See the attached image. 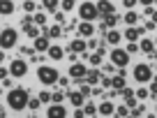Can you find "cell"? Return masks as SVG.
Segmentation results:
<instances>
[{"label": "cell", "mask_w": 157, "mask_h": 118, "mask_svg": "<svg viewBox=\"0 0 157 118\" xmlns=\"http://www.w3.org/2000/svg\"><path fill=\"white\" fill-rule=\"evenodd\" d=\"M143 30H146V28H136V26H129V28L125 30V37H127L129 42H136L139 35H143Z\"/></svg>", "instance_id": "9a60e30c"}, {"label": "cell", "mask_w": 157, "mask_h": 118, "mask_svg": "<svg viewBox=\"0 0 157 118\" xmlns=\"http://www.w3.org/2000/svg\"><path fill=\"white\" fill-rule=\"evenodd\" d=\"M46 53H49V56H51L53 60H63V56H65L60 46H49V51H46Z\"/></svg>", "instance_id": "44dd1931"}, {"label": "cell", "mask_w": 157, "mask_h": 118, "mask_svg": "<svg viewBox=\"0 0 157 118\" xmlns=\"http://www.w3.org/2000/svg\"><path fill=\"white\" fill-rule=\"evenodd\" d=\"M10 74H12V77H16V79L25 77V74H28V63H25L23 58L12 60V65H10Z\"/></svg>", "instance_id": "52a82bcc"}, {"label": "cell", "mask_w": 157, "mask_h": 118, "mask_svg": "<svg viewBox=\"0 0 157 118\" xmlns=\"http://www.w3.org/2000/svg\"><path fill=\"white\" fill-rule=\"evenodd\" d=\"M23 33L28 35V37H37V35H39V28L30 23V26H23Z\"/></svg>", "instance_id": "cb8c5ba5"}, {"label": "cell", "mask_w": 157, "mask_h": 118, "mask_svg": "<svg viewBox=\"0 0 157 118\" xmlns=\"http://www.w3.org/2000/svg\"><path fill=\"white\" fill-rule=\"evenodd\" d=\"M78 90H81V93H83L86 97H88V95H93V88H90L88 84H83V86H81V88H78Z\"/></svg>", "instance_id": "f35d334b"}, {"label": "cell", "mask_w": 157, "mask_h": 118, "mask_svg": "<svg viewBox=\"0 0 157 118\" xmlns=\"http://www.w3.org/2000/svg\"><path fill=\"white\" fill-rule=\"evenodd\" d=\"M139 49L143 51L146 56H150V53H155V44H152V39H143L141 44H139Z\"/></svg>", "instance_id": "ffe728a7"}, {"label": "cell", "mask_w": 157, "mask_h": 118, "mask_svg": "<svg viewBox=\"0 0 157 118\" xmlns=\"http://www.w3.org/2000/svg\"><path fill=\"white\" fill-rule=\"evenodd\" d=\"M7 74H10V69H5V67H0V79H7Z\"/></svg>", "instance_id": "ee69618b"}, {"label": "cell", "mask_w": 157, "mask_h": 118, "mask_svg": "<svg viewBox=\"0 0 157 118\" xmlns=\"http://www.w3.org/2000/svg\"><path fill=\"white\" fill-rule=\"evenodd\" d=\"M63 100H65V93H63V90H56V93H51V102L63 104Z\"/></svg>", "instance_id": "83f0119b"}, {"label": "cell", "mask_w": 157, "mask_h": 118, "mask_svg": "<svg viewBox=\"0 0 157 118\" xmlns=\"http://www.w3.org/2000/svg\"><path fill=\"white\" fill-rule=\"evenodd\" d=\"M23 10L25 12H33L35 10V2H33V0H25V2H23Z\"/></svg>", "instance_id": "ab89813d"}, {"label": "cell", "mask_w": 157, "mask_h": 118, "mask_svg": "<svg viewBox=\"0 0 157 118\" xmlns=\"http://www.w3.org/2000/svg\"><path fill=\"white\" fill-rule=\"evenodd\" d=\"M134 79H136L139 84H148V81L152 79V69L148 67L146 63H139L136 67H134Z\"/></svg>", "instance_id": "5b68a950"}, {"label": "cell", "mask_w": 157, "mask_h": 118, "mask_svg": "<svg viewBox=\"0 0 157 118\" xmlns=\"http://www.w3.org/2000/svg\"><path fill=\"white\" fill-rule=\"evenodd\" d=\"M155 109H157V107H155Z\"/></svg>", "instance_id": "f907efd6"}, {"label": "cell", "mask_w": 157, "mask_h": 118, "mask_svg": "<svg viewBox=\"0 0 157 118\" xmlns=\"http://www.w3.org/2000/svg\"><path fill=\"white\" fill-rule=\"evenodd\" d=\"M123 19H125V23H127V26H136V21H139V16H136V12H132V10H129V12H127V14H125V16H123Z\"/></svg>", "instance_id": "603a6c76"}, {"label": "cell", "mask_w": 157, "mask_h": 118, "mask_svg": "<svg viewBox=\"0 0 157 118\" xmlns=\"http://www.w3.org/2000/svg\"><path fill=\"white\" fill-rule=\"evenodd\" d=\"M155 49H157V39H155Z\"/></svg>", "instance_id": "681fc988"}, {"label": "cell", "mask_w": 157, "mask_h": 118, "mask_svg": "<svg viewBox=\"0 0 157 118\" xmlns=\"http://www.w3.org/2000/svg\"><path fill=\"white\" fill-rule=\"evenodd\" d=\"M78 16H81L83 21H95L99 16L97 5H93V2H83V5L78 7Z\"/></svg>", "instance_id": "277c9868"}, {"label": "cell", "mask_w": 157, "mask_h": 118, "mask_svg": "<svg viewBox=\"0 0 157 118\" xmlns=\"http://www.w3.org/2000/svg\"><path fill=\"white\" fill-rule=\"evenodd\" d=\"M148 90H150V95H157V81L155 79H152V88H148Z\"/></svg>", "instance_id": "7bdbcfd3"}, {"label": "cell", "mask_w": 157, "mask_h": 118, "mask_svg": "<svg viewBox=\"0 0 157 118\" xmlns=\"http://www.w3.org/2000/svg\"><path fill=\"white\" fill-rule=\"evenodd\" d=\"M111 88L116 90V93H120V90L125 88V77L123 74H116V77L111 79Z\"/></svg>", "instance_id": "ac0fdd59"}, {"label": "cell", "mask_w": 157, "mask_h": 118, "mask_svg": "<svg viewBox=\"0 0 157 118\" xmlns=\"http://www.w3.org/2000/svg\"><path fill=\"white\" fill-rule=\"evenodd\" d=\"M78 35H81V37H90V35H95L93 21H83V23L78 26Z\"/></svg>", "instance_id": "4fadbf2b"}, {"label": "cell", "mask_w": 157, "mask_h": 118, "mask_svg": "<svg viewBox=\"0 0 157 118\" xmlns=\"http://www.w3.org/2000/svg\"><path fill=\"white\" fill-rule=\"evenodd\" d=\"M69 102H72V107H74V109H76V107H83L86 95L81 93V90H72V93H69Z\"/></svg>", "instance_id": "8fae6325"}, {"label": "cell", "mask_w": 157, "mask_h": 118, "mask_svg": "<svg viewBox=\"0 0 157 118\" xmlns=\"http://www.w3.org/2000/svg\"><path fill=\"white\" fill-rule=\"evenodd\" d=\"M28 90L23 88H12L10 95H7V104H10V109H14V111H23V109H28Z\"/></svg>", "instance_id": "6da1fadb"}, {"label": "cell", "mask_w": 157, "mask_h": 118, "mask_svg": "<svg viewBox=\"0 0 157 118\" xmlns=\"http://www.w3.org/2000/svg\"><path fill=\"white\" fill-rule=\"evenodd\" d=\"M49 35H46V37H35V51H39V53H44V51H49Z\"/></svg>", "instance_id": "7c38bea8"}, {"label": "cell", "mask_w": 157, "mask_h": 118, "mask_svg": "<svg viewBox=\"0 0 157 118\" xmlns=\"http://www.w3.org/2000/svg\"><path fill=\"white\" fill-rule=\"evenodd\" d=\"M69 51H72V53H86V51H88V44H86L83 39H74L72 44H69Z\"/></svg>", "instance_id": "5bb4252c"}, {"label": "cell", "mask_w": 157, "mask_h": 118, "mask_svg": "<svg viewBox=\"0 0 157 118\" xmlns=\"http://www.w3.org/2000/svg\"><path fill=\"white\" fill-rule=\"evenodd\" d=\"M125 51H127V53H139L141 49H139V44H136V42H129V44H127V49H125Z\"/></svg>", "instance_id": "d590c367"}, {"label": "cell", "mask_w": 157, "mask_h": 118, "mask_svg": "<svg viewBox=\"0 0 157 118\" xmlns=\"http://www.w3.org/2000/svg\"><path fill=\"white\" fill-rule=\"evenodd\" d=\"M90 63H93L95 67H99V65H102V51H97V53H90Z\"/></svg>", "instance_id": "f1b7e54d"}, {"label": "cell", "mask_w": 157, "mask_h": 118, "mask_svg": "<svg viewBox=\"0 0 157 118\" xmlns=\"http://www.w3.org/2000/svg\"><path fill=\"white\" fill-rule=\"evenodd\" d=\"M86 74H88V67L81 63H74L69 67V79H86Z\"/></svg>", "instance_id": "ba28073f"}, {"label": "cell", "mask_w": 157, "mask_h": 118, "mask_svg": "<svg viewBox=\"0 0 157 118\" xmlns=\"http://www.w3.org/2000/svg\"><path fill=\"white\" fill-rule=\"evenodd\" d=\"M146 97H150V90L148 88H139L136 90V100H146Z\"/></svg>", "instance_id": "d6a6232c"}, {"label": "cell", "mask_w": 157, "mask_h": 118, "mask_svg": "<svg viewBox=\"0 0 157 118\" xmlns=\"http://www.w3.org/2000/svg\"><path fill=\"white\" fill-rule=\"evenodd\" d=\"M125 104H127L129 111H132V109L136 107V95H127V97H125Z\"/></svg>", "instance_id": "1f68e13d"}, {"label": "cell", "mask_w": 157, "mask_h": 118, "mask_svg": "<svg viewBox=\"0 0 157 118\" xmlns=\"http://www.w3.org/2000/svg\"><path fill=\"white\" fill-rule=\"evenodd\" d=\"M99 79H102V77H99L97 69H95V72H88V74H86V81H88V84H97Z\"/></svg>", "instance_id": "4316f807"}, {"label": "cell", "mask_w": 157, "mask_h": 118, "mask_svg": "<svg viewBox=\"0 0 157 118\" xmlns=\"http://www.w3.org/2000/svg\"><path fill=\"white\" fill-rule=\"evenodd\" d=\"M86 44H88V49H97V39H88Z\"/></svg>", "instance_id": "b9f144b4"}, {"label": "cell", "mask_w": 157, "mask_h": 118, "mask_svg": "<svg viewBox=\"0 0 157 118\" xmlns=\"http://www.w3.org/2000/svg\"><path fill=\"white\" fill-rule=\"evenodd\" d=\"M136 2H139V0H123V5L127 7V10H132V7L136 5Z\"/></svg>", "instance_id": "60d3db41"}, {"label": "cell", "mask_w": 157, "mask_h": 118, "mask_svg": "<svg viewBox=\"0 0 157 118\" xmlns=\"http://www.w3.org/2000/svg\"><path fill=\"white\" fill-rule=\"evenodd\" d=\"M97 111L102 113V116H113V113H116V107H113V104L106 100V102H102V104L97 107Z\"/></svg>", "instance_id": "e0dca14e"}, {"label": "cell", "mask_w": 157, "mask_h": 118, "mask_svg": "<svg viewBox=\"0 0 157 118\" xmlns=\"http://www.w3.org/2000/svg\"><path fill=\"white\" fill-rule=\"evenodd\" d=\"M37 79L42 81L44 86H53L56 81L60 79V72L56 67H49V65H39V69H37Z\"/></svg>", "instance_id": "7a4b0ae2"}, {"label": "cell", "mask_w": 157, "mask_h": 118, "mask_svg": "<svg viewBox=\"0 0 157 118\" xmlns=\"http://www.w3.org/2000/svg\"><path fill=\"white\" fill-rule=\"evenodd\" d=\"M46 35H49V37H60V26H53V28H49V30H46Z\"/></svg>", "instance_id": "e575fe53"}, {"label": "cell", "mask_w": 157, "mask_h": 118, "mask_svg": "<svg viewBox=\"0 0 157 118\" xmlns=\"http://www.w3.org/2000/svg\"><path fill=\"white\" fill-rule=\"evenodd\" d=\"M83 113L86 116H95V113H97V107H95L93 102H83Z\"/></svg>", "instance_id": "d4e9b609"}, {"label": "cell", "mask_w": 157, "mask_h": 118, "mask_svg": "<svg viewBox=\"0 0 157 118\" xmlns=\"http://www.w3.org/2000/svg\"><path fill=\"white\" fill-rule=\"evenodd\" d=\"M139 2H141V5H146V7H148V5H152V0H139Z\"/></svg>", "instance_id": "c3c4849f"}, {"label": "cell", "mask_w": 157, "mask_h": 118, "mask_svg": "<svg viewBox=\"0 0 157 118\" xmlns=\"http://www.w3.org/2000/svg\"><path fill=\"white\" fill-rule=\"evenodd\" d=\"M33 23V16H23V26H30Z\"/></svg>", "instance_id": "bcb514c9"}, {"label": "cell", "mask_w": 157, "mask_h": 118, "mask_svg": "<svg viewBox=\"0 0 157 118\" xmlns=\"http://www.w3.org/2000/svg\"><path fill=\"white\" fill-rule=\"evenodd\" d=\"M46 116H49V118H65V116H67V111H65V107H63V104H51V107H49V111H46Z\"/></svg>", "instance_id": "9c48e42d"}, {"label": "cell", "mask_w": 157, "mask_h": 118, "mask_svg": "<svg viewBox=\"0 0 157 118\" xmlns=\"http://www.w3.org/2000/svg\"><path fill=\"white\" fill-rule=\"evenodd\" d=\"M116 116H129V107H127V104L118 107V109H116Z\"/></svg>", "instance_id": "836d02e7"}, {"label": "cell", "mask_w": 157, "mask_h": 118, "mask_svg": "<svg viewBox=\"0 0 157 118\" xmlns=\"http://www.w3.org/2000/svg\"><path fill=\"white\" fill-rule=\"evenodd\" d=\"M148 16H150V21H155V23H157V10H152Z\"/></svg>", "instance_id": "f6af8a7d"}, {"label": "cell", "mask_w": 157, "mask_h": 118, "mask_svg": "<svg viewBox=\"0 0 157 118\" xmlns=\"http://www.w3.org/2000/svg\"><path fill=\"white\" fill-rule=\"evenodd\" d=\"M74 2H76V0H63V10H65V12H69V10L74 7Z\"/></svg>", "instance_id": "74e56055"}, {"label": "cell", "mask_w": 157, "mask_h": 118, "mask_svg": "<svg viewBox=\"0 0 157 118\" xmlns=\"http://www.w3.org/2000/svg\"><path fill=\"white\" fill-rule=\"evenodd\" d=\"M16 39H19L16 30L14 28H5L0 33V49H12V46H16Z\"/></svg>", "instance_id": "3957f363"}, {"label": "cell", "mask_w": 157, "mask_h": 118, "mask_svg": "<svg viewBox=\"0 0 157 118\" xmlns=\"http://www.w3.org/2000/svg\"><path fill=\"white\" fill-rule=\"evenodd\" d=\"M14 12V2L12 0H0V16H10Z\"/></svg>", "instance_id": "2e32d148"}, {"label": "cell", "mask_w": 157, "mask_h": 118, "mask_svg": "<svg viewBox=\"0 0 157 118\" xmlns=\"http://www.w3.org/2000/svg\"><path fill=\"white\" fill-rule=\"evenodd\" d=\"M42 5H44V10L53 12L56 7H58V0H42Z\"/></svg>", "instance_id": "f546056e"}, {"label": "cell", "mask_w": 157, "mask_h": 118, "mask_svg": "<svg viewBox=\"0 0 157 118\" xmlns=\"http://www.w3.org/2000/svg\"><path fill=\"white\" fill-rule=\"evenodd\" d=\"M39 107H42L39 97H37V100H28V109H39Z\"/></svg>", "instance_id": "8d00e7d4"}, {"label": "cell", "mask_w": 157, "mask_h": 118, "mask_svg": "<svg viewBox=\"0 0 157 118\" xmlns=\"http://www.w3.org/2000/svg\"><path fill=\"white\" fill-rule=\"evenodd\" d=\"M33 23H35V26H42V28H44V26H46V16L42 14V12H37V14L33 16Z\"/></svg>", "instance_id": "484cf974"}, {"label": "cell", "mask_w": 157, "mask_h": 118, "mask_svg": "<svg viewBox=\"0 0 157 118\" xmlns=\"http://www.w3.org/2000/svg\"><path fill=\"white\" fill-rule=\"evenodd\" d=\"M102 19H104V26H106V28H116V26H118V19H120V16H118L116 12H111V14L102 16Z\"/></svg>", "instance_id": "d6986e66"}, {"label": "cell", "mask_w": 157, "mask_h": 118, "mask_svg": "<svg viewBox=\"0 0 157 118\" xmlns=\"http://www.w3.org/2000/svg\"><path fill=\"white\" fill-rule=\"evenodd\" d=\"M120 37H123V35L118 33V30H109V33H106V39H109V42H111L113 46H118V42H120Z\"/></svg>", "instance_id": "7402d4cb"}, {"label": "cell", "mask_w": 157, "mask_h": 118, "mask_svg": "<svg viewBox=\"0 0 157 118\" xmlns=\"http://www.w3.org/2000/svg\"><path fill=\"white\" fill-rule=\"evenodd\" d=\"M39 102H42V104L51 102V93H49V90H39Z\"/></svg>", "instance_id": "4dcf8cb0"}, {"label": "cell", "mask_w": 157, "mask_h": 118, "mask_svg": "<svg viewBox=\"0 0 157 118\" xmlns=\"http://www.w3.org/2000/svg\"><path fill=\"white\" fill-rule=\"evenodd\" d=\"M33 51H35V49H28V46H23V49H21V53H25V56H30V53H33Z\"/></svg>", "instance_id": "7dc6e473"}, {"label": "cell", "mask_w": 157, "mask_h": 118, "mask_svg": "<svg viewBox=\"0 0 157 118\" xmlns=\"http://www.w3.org/2000/svg\"><path fill=\"white\" fill-rule=\"evenodd\" d=\"M97 12H99V16H106L111 12H116V7H113L111 0H97Z\"/></svg>", "instance_id": "30bf717a"}, {"label": "cell", "mask_w": 157, "mask_h": 118, "mask_svg": "<svg viewBox=\"0 0 157 118\" xmlns=\"http://www.w3.org/2000/svg\"><path fill=\"white\" fill-rule=\"evenodd\" d=\"M111 63L116 65V67H127V63H129V53L125 49H113L111 51Z\"/></svg>", "instance_id": "8992f818"}]
</instances>
